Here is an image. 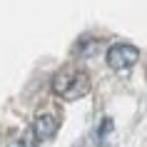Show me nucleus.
I'll list each match as a JSON object with an SVG mask.
<instances>
[{
  "label": "nucleus",
  "mask_w": 147,
  "mask_h": 147,
  "mask_svg": "<svg viewBox=\"0 0 147 147\" xmlns=\"http://www.w3.org/2000/svg\"><path fill=\"white\" fill-rule=\"evenodd\" d=\"M53 92L62 100H80L90 92V78L78 67H62L53 78Z\"/></svg>",
  "instance_id": "obj_1"
},
{
  "label": "nucleus",
  "mask_w": 147,
  "mask_h": 147,
  "mask_svg": "<svg viewBox=\"0 0 147 147\" xmlns=\"http://www.w3.org/2000/svg\"><path fill=\"white\" fill-rule=\"evenodd\" d=\"M140 60V50L130 42H115L107 50V65L112 70H127Z\"/></svg>",
  "instance_id": "obj_2"
},
{
  "label": "nucleus",
  "mask_w": 147,
  "mask_h": 147,
  "mask_svg": "<svg viewBox=\"0 0 147 147\" xmlns=\"http://www.w3.org/2000/svg\"><path fill=\"white\" fill-rule=\"evenodd\" d=\"M57 127H60V120H57L55 112H50V110L38 112L35 120H32V137L38 142H50L57 135Z\"/></svg>",
  "instance_id": "obj_3"
},
{
  "label": "nucleus",
  "mask_w": 147,
  "mask_h": 147,
  "mask_svg": "<svg viewBox=\"0 0 147 147\" xmlns=\"http://www.w3.org/2000/svg\"><path fill=\"white\" fill-rule=\"evenodd\" d=\"M8 147H38V140H35V137H28V135H25V137L13 140Z\"/></svg>",
  "instance_id": "obj_4"
},
{
  "label": "nucleus",
  "mask_w": 147,
  "mask_h": 147,
  "mask_svg": "<svg viewBox=\"0 0 147 147\" xmlns=\"http://www.w3.org/2000/svg\"><path fill=\"white\" fill-rule=\"evenodd\" d=\"M112 130V120H102V125H100V142L105 140V135Z\"/></svg>",
  "instance_id": "obj_5"
}]
</instances>
